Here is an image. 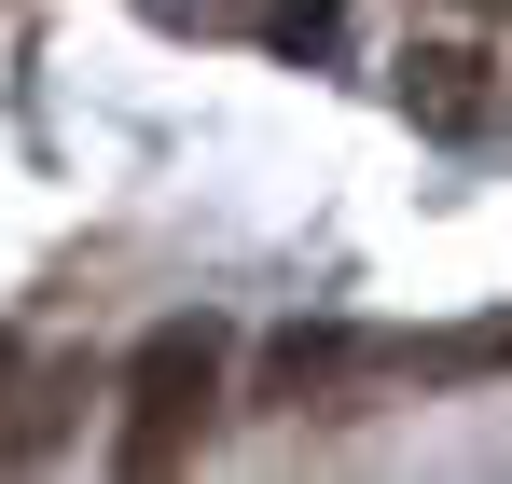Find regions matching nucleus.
Masks as SVG:
<instances>
[{
  "label": "nucleus",
  "instance_id": "obj_1",
  "mask_svg": "<svg viewBox=\"0 0 512 484\" xmlns=\"http://www.w3.org/2000/svg\"><path fill=\"white\" fill-rule=\"evenodd\" d=\"M222 360H236V332H222V319H167V332H139L111 457H125V471H180V443H194V429H208V402H222Z\"/></svg>",
  "mask_w": 512,
  "mask_h": 484
},
{
  "label": "nucleus",
  "instance_id": "obj_2",
  "mask_svg": "<svg viewBox=\"0 0 512 484\" xmlns=\"http://www.w3.org/2000/svg\"><path fill=\"white\" fill-rule=\"evenodd\" d=\"M360 360H374L360 332H333V319L305 332V319H291V332H277V346L250 360V402H263V415H333L346 388H360Z\"/></svg>",
  "mask_w": 512,
  "mask_h": 484
},
{
  "label": "nucleus",
  "instance_id": "obj_3",
  "mask_svg": "<svg viewBox=\"0 0 512 484\" xmlns=\"http://www.w3.org/2000/svg\"><path fill=\"white\" fill-rule=\"evenodd\" d=\"M402 97H416L429 125H471V111H485V83H471V56H416V70H402Z\"/></svg>",
  "mask_w": 512,
  "mask_h": 484
},
{
  "label": "nucleus",
  "instance_id": "obj_4",
  "mask_svg": "<svg viewBox=\"0 0 512 484\" xmlns=\"http://www.w3.org/2000/svg\"><path fill=\"white\" fill-rule=\"evenodd\" d=\"M416 374H499L512 360V319H471V332H443V346H402Z\"/></svg>",
  "mask_w": 512,
  "mask_h": 484
},
{
  "label": "nucleus",
  "instance_id": "obj_5",
  "mask_svg": "<svg viewBox=\"0 0 512 484\" xmlns=\"http://www.w3.org/2000/svg\"><path fill=\"white\" fill-rule=\"evenodd\" d=\"M0 388H14V332H0Z\"/></svg>",
  "mask_w": 512,
  "mask_h": 484
}]
</instances>
